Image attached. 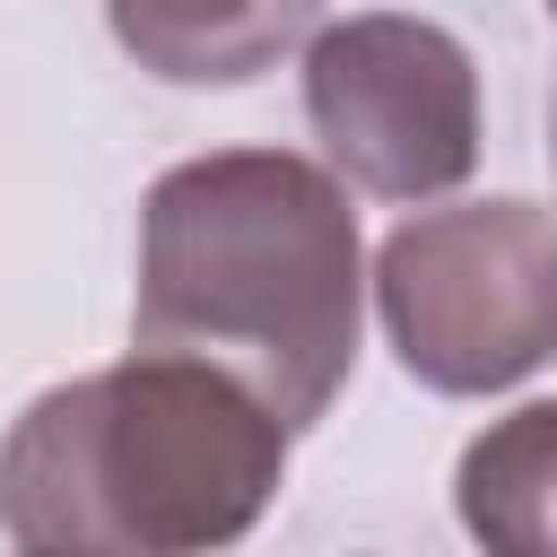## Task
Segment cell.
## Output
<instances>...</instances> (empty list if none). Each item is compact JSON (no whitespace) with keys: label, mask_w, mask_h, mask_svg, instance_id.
Segmentation results:
<instances>
[{"label":"cell","mask_w":557,"mask_h":557,"mask_svg":"<svg viewBox=\"0 0 557 557\" xmlns=\"http://www.w3.org/2000/svg\"><path fill=\"white\" fill-rule=\"evenodd\" d=\"M287 470L278 409L209 357L139 348L44 392L0 444V531L17 548H218Z\"/></svg>","instance_id":"2"},{"label":"cell","mask_w":557,"mask_h":557,"mask_svg":"<svg viewBox=\"0 0 557 557\" xmlns=\"http://www.w3.org/2000/svg\"><path fill=\"white\" fill-rule=\"evenodd\" d=\"M139 348L209 357L278 426H313L357 366V209L287 148H226L157 174L139 209Z\"/></svg>","instance_id":"1"},{"label":"cell","mask_w":557,"mask_h":557,"mask_svg":"<svg viewBox=\"0 0 557 557\" xmlns=\"http://www.w3.org/2000/svg\"><path fill=\"white\" fill-rule=\"evenodd\" d=\"M305 122L374 200H435L479 165V78L435 17H348L305 52Z\"/></svg>","instance_id":"4"},{"label":"cell","mask_w":557,"mask_h":557,"mask_svg":"<svg viewBox=\"0 0 557 557\" xmlns=\"http://www.w3.org/2000/svg\"><path fill=\"white\" fill-rule=\"evenodd\" d=\"M548 9H557V0H548Z\"/></svg>","instance_id":"7"},{"label":"cell","mask_w":557,"mask_h":557,"mask_svg":"<svg viewBox=\"0 0 557 557\" xmlns=\"http://www.w3.org/2000/svg\"><path fill=\"white\" fill-rule=\"evenodd\" d=\"M113 44L174 87H235L296 52L322 0H104Z\"/></svg>","instance_id":"5"},{"label":"cell","mask_w":557,"mask_h":557,"mask_svg":"<svg viewBox=\"0 0 557 557\" xmlns=\"http://www.w3.org/2000/svg\"><path fill=\"white\" fill-rule=\"evenodd\" d=\"M461 522L487 548H557V400L513 409L461 453Z\"/></svg>","instance_id":"6"},{"label":"cell","mask_w":557,"mask_h":557,"mask_svg":"<svg viewBox=\"0 0 557 557\" xmlns=\"http://www.w3.org/2000/svg\"><path fill=\"white\" fill-rule=\"evenodd\" d=\"M383 331L426 392H505L557 357V218L470 200L383 244Z\"/></svg>","instance_id":"3"}]
</instances>
